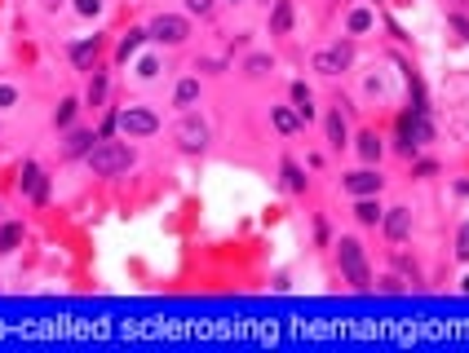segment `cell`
Here are the masks:
<instances>
[{
  "instance_id": "obj_1",
  "label": "cell",
  "mask_w": 469,
  "mask_h": 353,
  "mask_svg": "<svg viewBox=\"0 0 469 353\" xmlns=\"http://www.w3.org/2000/svg\"><path fill=\"white\" fill-rule=\"evenodd\" d=\"M337 261H341L350 287H359V292L372 287V270H367V256H363V243L359 239H350V234H345V239L337 243Z\"/></svg>"
},
{
  "instance_id": "obj_2",
  "label": "cell",
  "mask_w": 469,
  "mask_h": 353,
  "mask_svg": "<svg viewBox=\"0 0 469 353\" xmlns=\"http://www.w3.org/2000/svg\"><path fill=\"white\" fill-rule=\"evenodd\" d=\"M129 163H133V146H124V142H97L89 150L93 177H115V173H124Z\"/></svg>"
},
{
  "instance_id": "obj_3",
  "label": "cell",
  "mask_w": 469,
  "mask_h": 353,
  "mask_svg": "<svg viewBox=\"0 0 469 353\" xmlns=\"http://www.w3.org/2000/svg\"><path fill=\"white\" fill-rule=\"evenodd\" d=\"M398 137H403V150L412 155L416 146H425L429 137H434V128H429V120H425V111L416 106L412 115H403V124H398Z\"/></svg>"
},
{
  "instance_id": "obj_4",
  "label": "cell",
  "mask_w": 469,
  "mask_h": 353,
  "mask_svg": "<svg viewBox=\"0 0 469 353\" xmlns=\"http://www.w3.org/2000/svg\"><path fill=\"white\" fill-rule=\"evenodd\" d=\"M150 40H160V44H182L191 36V23L186 18H177V13H160L155 23H150V31H146Z\"/></svg>"
},
{
  "instance_id": "obj_5",
  "label": "cell",
  "mask_w": 469,
  "mask_h": 353,
  "mask_svg": "<svg viewBox=\"0 0 469 353\" xmlns=\"http://www.w3.org/2000/svg\"><path fill=\"white\" fill-rule=\"evenodd\" d=\"M173 137H177L182 150H204L208 146V124L199 120V115H182L177 128H173Z\"/></svg>"
},
{
  "instance_id": "obj_6",
  "label": "cell",
  "mask_w": 469,
  "mask_h": 353,
  "mask_svg": "<svg viewBox=\"0 0 469 353\" xmlns=\"http://www.w3.org/2000/svg\"><path fill=\"white\" fill-rule=\"evenodd\" d=\"M115 124L124 128V137H150V132L160 128V120L150 111H142V106H129V111H120L115 115Z\"/></svg>"
},
{
  "instance_id": "obj_7",
  "label": "cell",
  "mask_w": 469,
  "mask_h": 353,
  "mask_svg": "<svg viewBox=\"0 0 469 353\" xmlns=\"http://www.w3.org/2000/svg\"><path fill=\"white\" fill-rule=\"evenodd\" d=\"M350 62H355V49H350V44L319 49V54H314V71H319V75H341Z\"/></svg>"
},
{
  "instance_id": "obj_8",
  "label": "cell",
  "mask_w": 469,
  "mask_h": 353,
  "mask_svg": "<svg viewBox=\"0 0 469 353\" xmlns=\"http://www.w3.org/2000/svg\"><path fill=\"white\" fill-rule=\"evenodd\" d=\"M381 221H385V234H390L394 243H403L408 234H412V212H408V208H390Z\"/></svg>"
},
{
  "instance_id": "obj_9",
  "label": "cell",
  "mask_w": 469,
  "mask_h": 353,
  "mask_svg": "<svg viewBox=\"0 0 469 353\" xmlns=\"http://www.w3.org/2000/svg\"><path fill=\"white\" fill-rule=\"evenodd\" d=\"M345 190L359 194V199H363V194H376V190H381V177L372 173V168H363V173H350V177H345Z\"/></svg>"
},
{
  "instance_id": "obj_10",
  "label": "cell",
  "mask_w": 469,
  "mask_h": 353,
  "mask_svg": "<svg viewBox=\"0 0 469 353\" xmlns=\"http://www.w3.org/2000/svg\"><path fill=\"white\" fill-rule=\"evenodd\" d=\"M23 190L31 194V204H44V199H49V181H44L40 168H27V173H23Z\"/></svg>"
},
{
  "instance_id": "obj_11",
  "label": "cell",
  "mask_w": 469,
  "mask_h": 353,
  "mask_svg": "<svg viewBox=\"0 0 469 353\" xmlns=\"http://www.w3.org/2000/svg\"><path fill=\"white\" fill-rule=\"evenodd\" d=\"M271 31H275V36H288V31H292V0H275Z\"/></svg>"
},
{
  "instance_id": "obj_12",
  "label": "cell",
  "mask_w": 469,
  "mask_h": 353,
  "mask_svg": "<svg viewBox=\"0 0 469 353\" xmlns=\"http://www.w3.org/2000/svg\"><path fill=\"white\" fill-rule=\"evenodd\" d=\"M283 190H292V194L306 190V177H301V168L292 159H283Z\"/></svg>"
},
{
  "instance_id": "obj_13",
  "label": "cell",
  "mask_w": 469,
  "mask_h": 353,
  "mask_svg": "<svg viewBox=\"0 0 469 353\" xmlns=\"http://www.w3.org/2000/svg\"><path fill=\"white\" fill-rule=\"evenodd\" d=\"M328 142H332V146H337V150H341V146L350 142V132H345V120H341V115H337V111H332V115H328Z\"/></svg>"
},
{
  "instance_id": "obj_14",
  "label": "cell",
  "mask_w": 469,
  "mask_h": 353,
  "mask_svg": "<svg viewBox=\"0 0 469 353\" xmlns=\"http://www.w3.org/2000/svg\"><path fill=\"white\" fill-rule=\"evenodd\" d=\"M355 216H359L363 225H376V221H381L385 212H381V208L372 204V194H363V199H359V208H355Z\"/></svg>"
},
{
  "instance_id": "obj_15",
  "label": "cell",
  "mask_w": 469,
  "mask_h": 353,
  "mask_svg": "<svg viewBox=\"0 0 469 353\" xmlns=\"http://www.w3.org/2000/svg\"><path fill=\"white\" fill-rule=\"evenodd\" d=\"M93 132H71V137H66V155H89L93 150Z\"/></svg>"
},
{
  "instance_id": "obj_16",
  "label": "cell",
  "mask_w": 469,
  "mask_h": 353,
  "mask_svg": "<svg viewBox=\"0 0 469 353\" xmlns=\"http://www.w3.org/2000/svg\"><path fill=\"white\" fill-rule=\"evenodd\" d=\"M292 102H297V111H301V120H310V115H314V97H310L306 84H292Z\"/></svg>"
},
{
  "instance_id": "obj_17",
  "label": "cell",
  "mask_w": 469,
  "mask_h": 353,
  "mask_svg": "<svg viewBox=\"0 0 469 353\" xmlns=\"http://www.w3.org/2000/svg\"><path fill=\"white\" fill-rule=\"evenodd\" d=\"M195 97H199V80H182L177 93H173V102H177V106H191Z\"/></svg>"
},
{
  "instance_id": "obj_18",
  "label": "cell",
  "mask_w": 469,
  "mask_h": 353,
  "mask_svg": "<svg viewBox=\"0 0 469 353\" xmlns=\"http://www.w3.org/2000/svg\"><path fill=\"white\" fill-rule=\"evenodd\" d=\"M359 155H363L367 163H376V159H381V142H376V132H363V137H359Z\"/></svg>"
},
{
  "instance_id": "obj_19",
  "label": "cell",
  "mask_w": 469,
  "mask_h": 353,
  "mask_svg": "<svg viewBox=\"0 0 469 353\" xmlns=\"http://www.w3.org/2000/svg\"><path fill=\"white\" fill-rule=\"evenodd\" d=\"M71 58H76L80 66H89V62L97 58V36H93V40H80V44L71 49Z\"/></svg>"
},
{
  "instance_id": "obj_20",
  "label": "cell",
  "mask_w": 469,
  "mask_h": 353,
  "mask_svg": "<svg viewBox=\"0 0 469 353\" xmlns=\"http://www.w3.org/2000/svg\"><path fill=\"white\" fill-rule=\"evenodd\" d=\"M102 97H107V75L93 71V80H89V106H102Z\"/></svg>"
},
{
  "instance_id": "obj_21",
  "label": "cell",
  "mask_w": 469,
  "mask_h": 353,
  "mask_svg": "<svg viewBox=\"0 0 469 353\" xmlns=\"http://www.w3.org/2000/svg\"><path fill=\"white\" fill-rule=\"evenodd\" d=\"M18 243H23V225H5V230H0V252H13Z\"/></svg>"
},
{
  "instance_id": "obj_22",
  "label": "cell",
  "mask_w": 469,
  "mask_h": 353,
  "mask_svg": "<svg viewBox=\"0 0 469 353\" xmlns=\"http://www.w3.org/2000/svg\"><path fill=\"white\" fill-rule=\"evenodd\" d=\"M142 36H146V31H133V36H129V40L120 44V62H129L133 54H138V44H142Z\"/></svg>"
},
{
  "instance_id": "obj_23",
  "label": "cell",
  "mask_w": 469,
  "mask_h": 353,
  "mask_svg": "<svg viewBox=\"0 0 469 353\" xmlns=\"http://www.w3.org/2000/svg\"><path fill=\"white\" fill-rule=\"evenodd\" d=\"M275 128H279V132H292V128H297V115L279 106V111H275Z\"/></svg>"
},
{
  "instance_id": "obj_24",
  "label": "cell",
  "mask_w": 469,
  "mask_h": 353,
  "mask_svg": "<svg viewBox=\"0 0 469 353\" xmlns=\"http://www.w3.org/2000/svg\"><path fill=\"white\" fill-rule=\"evenodd\" d=\"M367 27H372V13H367V9H355V13H350V31H367Z\"/></svg>"
},
{
  "instance_id": "obj_25",
  "label": "cell",
  "mask_w": 469,
  "mask_h": 353,
  "mask_svg": "<svg viewBox=\"0 0 469 353\" xmlns=\"http://www.w3.org/2000/svg\"><path fill=\"white\" fill-rule=\"evenodd\" d=\"M266 71H271V58H266V54H253V58H248V75H266Z\"/></svg>"
},
{
  "instance_id": "obj_26",
  "label": "cell",
  "mask_w": 469,
  "mask_h": 353,
  "mask_svg": "<svg viewBox=\"0 0 469 353\" xmlns=\"http://www.w3.org/2000/svg\"><path fill=\"white\" fill-rule=\"evenodd\" d=\"M456 256L469 261V225H461V234H456Z\"/></svg>"
},
{
  "instance_id": "obj_27",
  "label": "cell",
  "mask_w": 469,
  "mask_h": 353,
  "mask_svg": "<svg viewBox=\"0 0 469 353\" xmlns=\"http://www.w3.org/2000/svg\"><path fill=\"white\" fill-rule=\"evenodd\" d=\"M71 115H76V102H62V106L54 111V124H71Z\"/></svg>"
},
{
  "instance_id": "obj_28",
  "label": "cell",
  "mask_w": 469,
  "mask_h": 353,
  "mask_svg": "<svg viewBox=\"0 0 469 353\" xmlns=\"http://www.w3.org/2000/svg\"><path fill=\"white\" fill-rule=\"evenodd\" d=\"M447 23H451V27H456V31H461V36L469 40V18H461V13H451V18H447Z\"/></svg>"
},
{
  "instance_id": "obj_29",
  "label": "cell",
  "mask_w": 469,
  "mask_h": 353,
  "mask_svg": "<svg viewBox=\"0 0 469 353\" xmlns=\"http://www.w3.org/2000/svg\"><path fill=\"white\" fill-rule=\"evenodd\" d=\"M76 9L80 13H97V9H102V0H76Z\"/></svg>"
},
{
  "instance_id": "obj_30",
  "label": "cell",
  "mask_w": 469,
  "mask_h": 353,
  "mask_svg": "<svg viewBox=\"0 0 469 353\" xmlns=\"http://www.w3.org/2000/svg\"><path fill=\"white\" fill-rule=\"evenodd\" d=\"M186 9H191V13H208L213 0H186Z\"/></svg>"
},
{
  "instance_id": "obj_31",
  "label": "cell",
  "mask_w": 469,
  "mask_h": 353,
  "mask_svg": "<svg viewBox=\"0 0 469 353\" xmlns=\"http://www.w3.org/2000/svg\"><path fill=\"white\" fill-rule=\"evenodd\" d=\"M13 97H18V93H13L9 84H0V106H13Z\"/></svg>"
},
{
  "instance_id": "obj_32",
  "label": "cell",
  "mask_w": 469,
  "mask_h": 353,
  "mask_svg": "<svg viewBox=\"0 0 469 353\" xmlns=\"http://www.w3.org/2000/svg\"><path fill=\"white\" fill-rule=\"evenodd\" d=\"M465 292H469V278H465Z\"/></svg>"
}]
</instances>
